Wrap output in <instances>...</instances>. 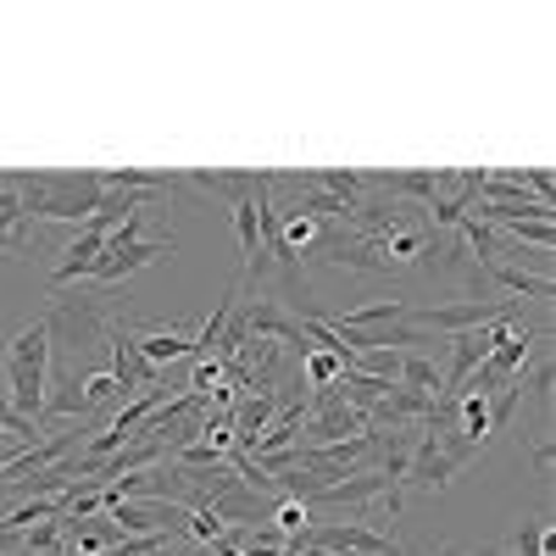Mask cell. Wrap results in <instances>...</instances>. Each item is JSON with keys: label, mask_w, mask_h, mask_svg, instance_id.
Listing matches in <instances>:
<instances>
[{"label": "cell", "mask_w": 556, "mask_h": 556, "mask_svg": "<svg viewBox=\"0 0 556 556\" xmlns=\"http://www.w3.org/2000/svg\"><path fill=\"white\" fill-rule=\"evenodd\" d=\"M0 374H7V395L23 417H45V395H51V323L34 317L28 329L7 345L0 356Z\"/></svg>", "instance_id": "cell-1"}, {"label": "cell", "mask_w": 556, "mask_h": 556, "mask_svg": "<svg viewBox=\"0 0 556 556\" xmlns=\"http://www.w3.org/2000/svg\"><path fill=\"white\" fill-rule=\"evenodd\" d=\"M178 251V240L173 235H146V206L139 212H128L112 235H106V251H101V262L89 267V285H123V278H134L139 267H151V262H162V256H173Z\"/></svg>", "instance_id": "cell-2"}, {"label": "cell", "mask_w": 556, "mask_h": 556, "mask_svg": "<svg viewBox=\"0 0 556 556\" xmlns=\"http://www.w3.org/2000/svg\"><path fill=\"white\" fill-rule=\"evenodd\" d=\"M518 317V301H451V306H429V312H406V323H417L424 334H468V329H490V323Z\"/></svg>", "instance_id": "cell-3"}, {"label": "cell", "mask_w": 556, "mask_h": 556, "mask_svg": "<svg viewBox=\"0 0 556 556\" xmlns=\"http://www.w3.org/2000/svg\"><path fill=\"white\" fill-rule=\"evenodd\" d=\"M295 545H312V551H351V556H401L395 534H379L367 523H306V534Z\"/></svg>", "instance_id": "cell-4"}, {"label": "cell", "mask_w": 556, "mask_h": 556, "mask_svg": "<svg viewBox=\"0 0 556 556\" xmlns=\"http://www.w3.org/2000/svg\"><path fill=\"white\" fill-rule=\"evenodd\" d=\"M101 340H106V351H112V367H106V374L123 384V395H128V401H134L139 390L162 384V374H156V367H151L146 356H139V345H134V329H123V323H106V329H101Z\"/></svg>", "instance_id": "cell-5"}, {"label": "cell", "mask_w": 556, "mask_h": 556, "mask_svg": "<svg viewBox=\"0 0 556 556\" xmlns=\"http://www.w3.org/2000/svg\"><path fill=\"white\" fill-rule=\"evenodd\" d=\"M301 434H306V401H285V412H278L273 424L262 429V440L251 445V462H262V456H278V451H290Z\"/></svg>", "instance_id": "cell-6"}, {"label": "cell", "mask_w": 556, "mask_h": 556, "mask_svg": "<svg viewBox=\"0 0 556 556\" xmlns=\"http://www.w3.org/2000/svg\"><path fill=\"white\" fill-rule=\"evenodd\" d=\"M190 190H206V195H223L228 206H240V201H251L256 195V184H262V173H178Z\"/></svg>", "instance_id": "cell-7"}, {"label": "cell", "mask_w": 556, "mask_h": 556, "mask_svg": "<svg viewBox=\"0 0 556 556\" xmlns=\"http://www.w3.org/2000/svg\"><path fill=\"white\" fill-rule=\"evenodd\" d=\"M484 273V285H501L506 295H523V301H551L556 295V285H551V278H534V273H518V267H506V262H484L479 267Z\"/></svg>", "instance_id": "cell-8"}, {"label": "cell", "mask_w": 556, "mask_h": 556, "mask_svg": "<svg viewBox=\"0 0 556 556\" xmlns=\"http://www.w3.org/2000/svg\"><path fill=\"white\" fill-rule=\"evenodd\" d=\"M134 345H139V356H146L156 374L167 362H178V356H195V340L178 334V329H146V334H134Z\"/></svg>", "instance_id": "cell-9"}, {"label": "cell", "mask_w": 556, "mask_h": 556, "mask_svg": "<svg viewBox=\"0 0 556 556\" xmlns=\"http://www.w3.org/2000/svg\"><path fill=\"white\" fill-rule=\"evenodd\" d=\"M401 390H412V395H429V401H440V362L434 356H424V351H406L401 356V379H395Z\"/></svg>", "instance_id": "cell-10"}, {"label": "cell", "mask_w": 556, "mask_h": 556, "mask_svg": "<svg viewBox=\"0 0 556 556\" xmlns=\"http://www.w3.org/2000/svg\"><path fill=\"white\" fill-rule=\"evenodd\" d=\"M0 440H7V445H39V424L12 406L7 384H0Z\"/></svg>", "instance_id": "cell-11"}, {"label": "cell", "mask_w": 556, "mask_h": 556, "mask_svg": "<svg viewBox=\"0 0 556 556\" xmlns=\"http://www.w3.org/2000/svg\"><path fill=\"white\" fill-rule=\"evenodd\" d=\"M301 374H306V384H312V390H329V384L345 374V362H340V356H329V351H306V356H301Z\"/></svg>", "instance_id": "cell-12"}, {"label": "cell", "mask_w": 556, "mask_h": 556, "mask_svg": "<svg viewBox=\"0 0 556 556\" xmlns=\"http://www.w3.org/2000/svg\"><path fill=\"white\" fill-rule=\"evenodd\" d=\"M513 556H551V523H545V518L523 523V534H518Z\"/></svg>", "instance_id": "cell-13"}, {"label": "cell", "mask_w": 556, "mask_h": 556, "mask_svg": "<svg viewBox=\"0 0 556 556\" xmlns=\"http://www.w3.org/2000/svg\"><path fill=\"white\" fill-rule=\"evenodd\" d=\"M529 451H534V473L551 479V429H545V424H540V434L529 440Z\"/></svg>", "instance_id": "cell-14"}, {"label": "cell", "mask_w": 556, "mask_h": 556, "mask_svg": "<svg viewBox=\"0 0 556 556\" xmlns=\"http://www.w3.org/2000/svg\"><path fill=\"white\" fill-rule=\"evenodd\" d=\"M468 556H513L506 545H484V551H468Z\"/></svg>", "instance_id": "cell-15"}, {"label": "cell", "mask_w": 556, "mask_h": 556, "mask_svg": "<svg viewBox=\"0 0 556 556\" xmlns=\"http://www.w3.org/2000/svg\"><path fill=\"white\" fill-rule=\"evenodd\" d=\"M434 556H468V545H440Z\"/></svg>", "instance_id": "cell-16"}, {"label": "cell", "mask_w": 556, "mask_h": 556, "mask_svg": "<svg viewBox=\"0 0 556 556\" xmlns=\"http://www.w3.org/2000/svg\"><path fill=\"white\" fill-rule=\"evenodd\" d=\"M201 556H212V551H201Z\"/></svg>", "instance_id": "cell-17"}]
</instances>
